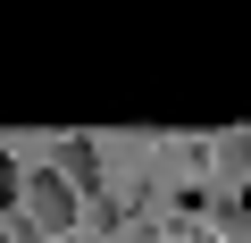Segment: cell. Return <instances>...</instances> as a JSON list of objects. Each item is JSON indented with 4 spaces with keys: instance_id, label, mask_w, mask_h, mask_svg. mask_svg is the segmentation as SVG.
Listing matches in <instances>:
<instances>
[{
    "instance_id": "1",
    "label": "cell",
    "mask_w": 251,
    "mask_h": 243,
    "mask_svg": "<svg viewBox=\"0 0 251 243\" xmlns=\"http://www.w3.org/2000/svg\"><path fill=\"white\" fill-rule=\"evenodd\" d=\"M25 210H34L42 235H67V226H75V185H67L59 168H25Z\"/></svg>"
},
{
    "instance_id": "2",
    "label": "cell",
    "mask_w": 251,
    "mask_h": 243,
    "mask_svg": "<svg viewBox=\"0 0 251 243\" xmlns=\"http://www.w3.org/2000/svg\"><path fill=\"white\" fill-rule=\"evenodd\" d=\"M50 168H59V176H67L75 193H100V176H109V168H100V143H92V135H67V143L50 151Z\"/></svg>"
},
{
    "instance_id": "3",
    "label": "cell",
    "mask_w": 251,
    "mask_h": 243,
    "mask_svg": "<svg viewBox=\"0 0 251 243\" xmlns=\"http://www.w3.org/2000/svg\"><path fill=\"white\" fill-rule=\"evenodd\" d=\"M17 201H25V168H9V160H0V218H9Z\"/></svg>"
},
{
    "instance_id": "4",
    "label": "cell",
    "mask_w": 251,
    "mask_h": 243,
    "mask_svg": "<svg viewBox=\"0 0 251 243\" xmlns=\"http://www.w3.org/2000/svg\"><path fill=\"white\" fill-rule=\"evenodd\" d=\"M218 160H226V168L243 176V168H251V135H226V143H218Z\"/></svg>"
}]
</instances>
